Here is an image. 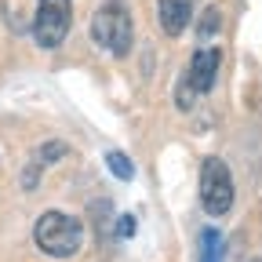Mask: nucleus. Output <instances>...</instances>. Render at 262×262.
Returning <instances> with one entry per match:
<instances>
[{"mask_svg": "<svg viewBox=\"0 0 262 262\" xmlns=\"http://www.w3.org/2000/svg\"><path fill=\"white\" fill-rule=\"evenodd\" d=\"M219 26H222V22H219V11H215V8H211V11H204V22H201V40H208Z\"/></svg>", "mask_w": 262, "mask_h": 262, "instance_id": "9d476101", "label": "nucleus"}, {"mask_svg": "<svg viewBox=\"0 0 262 262\" xmlns=\"http://www.w3.org/2000/svg\"><path fill=\"white\" fill-rule=\"evenodd\" d=\"M157 18L168 37H182L193 18V0H157Z\"/></svg>", "mask_w": 262, "mask_h": 262, "instance_id": "423d86ee", "label": "nucleus"}, {"mask_svg": "<svg viewBox=\"0 0 262 262\" xmlns=\"http://www.w3.org/2000/svg\"><path fill=\"white\" fill-rule=\"evenodd\" d=\"M251 262H262V258H251Z\"/></svg>", "mask_w": 262, "mask_h": 262, "instance_id": "9b49d317", "label": "nucleus"}, {"mask_svg": "<svg viewBox=\"0 0 262 262\" xmlns=\"http://www.w3.org/2000/svg\"><path fill=\"white\" fill-rule=\"evenodd\" d=\"M73 29V0H40L37 18H33V37L44 51L62 48V40Z\"/></svg>", "mask_w": 262, "mask_h": 262, "instance_id": "20e7f679", "label": "nucleus"}, {"mask_svg": "<svg viewBox=\"0 0 262 262\" xmlns=\"http://www.w3.org/2000/svg\"><path fill=\"white\" fill-rule=\"evenodd\" d=\"M33 241L48 258H73L84 248V222L66 211H44L33 226Z\"/></svg>", "mask_w": 262, "mask_h": 262, "instance_id": "f257e3e1", "label": "nucleus"}, {"mask_svg": "<svg viewBox=\"0 0 262 262\" xmlns=\"http://www.w3.org/2000/svg\"><path fill=\"white\" fill-rule=\"evenodd\" d=\"M201 262H222V233L215 226L201 233Z\"/></svg>", "mask_w": 262, "mask_h": 262, "instance_id": "0eeeda50", "label": "nucleus"}, {"mask_svg": "<svg viewBox=\"0 0 262 262\" xmlns=\"http://www.w3.org/2000/svg\"><path fill=\"white\" fill-rule=\"evenodd\" d=\"M193 95H196V91H193V84H189V80L182 77V84L175 88V102H179L182 110H189V106H193Z\"/></svg>", "mask_w": 262, "mask_h": 262, "instance_id": "1a4fd4ad", "label": "nucleus"}, {"mask_svg": "<svg viewBox=\"0 0 262 262\" xmlns=\"http://www.w3.org/2000/svg\"><path fill=\"white\" fill-rule=\"evenodd\" d=\"M106 164H110V171H113L120 182H131V179H135V168H131V160H127L124 153H117V149H113V153L106 157Z\"/></svg>", "mask_w": 262, "mask_h": 262, "instance_id": "6e6552de", "label": "nucleus"}, {"mask_svg": "<svg viewBox=\"0 0 262 262\" xmlns=\"http://www.w3.org/2000/svg\"><path fill=\"white\" fill-rule=\"evenodd\" d=\"M201 204L211 219H222L233 208V175L222 157H208L201 168Z\"/></svg>", "mask_w": 262, "mask_h": 262, "instance_id": "7ed1b4c3", "label": "nucleus"}, {"mask_svg": "<svg viewBox=\"0 0 262 262\" xmlns=\"http://www.w3.org/2000/svg\"><path fill=\"white\" fill-rule=\"evenodd\" d=\"M91 40L110 55H127L131 51V44H135V22H131V11L120 0H106L91 15Z\"/></svg>", "mask_w": 262, "mask_h": 262, "instance_id": "f03ea898", "label": "nucleus"}, {"mask_svg": "<svg viewBox=\"0 0 262 262\" xmlns=\"http://www.w3.org/2000/svg\"><path fill=\"white\" fill-rule=\"evenodd\" d=\"M219 66H222V51L215 44H201L189 58V70H186V80L193 84L196 95H208L215 88V77H219Z\"/></svg>", "mask_w": 262, "mask_h": 262, "instance_id": "39448f33", "label": "nucleus"}]
</instances>
